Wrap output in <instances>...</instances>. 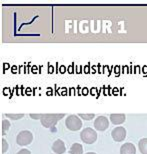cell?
<instances>
[{
	"label": "cell",
	"mask_w": 147,
	"mask_h": 154,
	"mask_svg": "<svg viewBox=\"0 0 147 154\" xmlns=\"http://www.w3.org/2000/svg\"><path fill=\"white\" fill-rule=\"evenodd\" d=\"M65 116V114L61 113V114H44L43 117L40 119L41 124L46 128L54 127L55 124L59 121L61 118Z\"/></svg>",
	"instance_id": "cell-1"
},
{
	"label": "cell",
	"mask_w": 147,
	"mask_h": 154,
	"mask_svg": "<svg viewBox=\"0 0 147 154\" xmlns=\"http://www.w3.org/2000/svg\"><path fill=\"white\" fill-rule=\"evenodd\" d=\"M80 138L84 143L86 144H92L97 139V133L95 130H93L92 128L87 127L84 128L80 133Z\"/></svg>",
	"instance_id": "cell-2"
},
{
	"label": "cell",
	"mask_w": 147,
	"mask_h": 154,
	"mask_svg": "<svg viewBox=\"0 0 147 154\" xmlns=\"http://www.w3.org/2000/svg\"><path fill=\"white\" fill-rule=\"evenodd\" d=\"M66 127L71 131H77L82 127V121L78 115H69L65 120Z\"/></svg>",
	"instance_id": "cell-3"
},
{
	"label": "cell",
	"mask_w": 147,
	"mask_h": 154,
	"mask_svg": "<svg viewBox=\"0 0 147 154\" xmlns=\"http://www.w3.org/2000/svg\"><path fill=\"white\" fill-rule=\"evenodd\" d=\"M32 140H33V134L28 130H23L19 132L16 137V142L20 146L28 145V144L32 142Z\"/></svg>",
	"instance_id": "cell-4"
},
{
	"label": "cell",
	"mask_w": 147,
	"mask_h": 154,
	"mask_svg": "<svg viewBox=\"0 0 147 154\" xmlns=\"http://www.w3.org/2000/svg\"><path fill=\"white\" fill-rule=\"evenodd\" d=\"M111 136L113 140L116 141V142H121V141H123L126 138V129L122 127V126L116 127L112 130Z\"/></svg>",
	"instance_id": "cell-5"
},
{
	"label": "cell",
	"mask_w": 147,
	"mask_h": 154,
	"mask_svg": "<svg viewBox=\"0 0 147 154\" xmlns=\"http://www.w3.org/2000/svg\"><path fill=\"white\" fill-rule=\"evenodd\" d=\"M109 126V120L105 116H98L94 121V127L98 131H104L108 128Z\"/></svg>",
	"instance_id": "cell-6"
},
{
	"label": "cell",
	"mask_w": 147,
	"mask_h": 154,
	"mask_svg": "<svg viewBox=\"0 0 147 154\" xmlns=\"http://www.w3.org/2000/svg\"><path fill=\"white\" fill-rule=\"evenodd\" d=\"M52 150H53V152H55L56 154H63L66 151L65 144H64L63 141L60 139L55 140L54 143L52 144Z\"/></svg>",
	"instance_id": "cell-7"
},
{
	"label": "cell",
	"mask_w": 147,
	"mask_h": 154,
	"mask_svg": "<svg viewBox=\"0 0 147 154\" xmlns=\"http://www.w3.org/2000/svg\"><path fill=\"white\" fill-rule=\"evenodd\" d=\"M135 153H136L135 146L130 142L123 144L120 148V154H135Z\"/></svg>",
	"instance_id": "cell-8"
},
{
	"label": "cell",
	"mask_w": 147,
	"mask_h": 154,
	"mask_svg": "<svg viewBox=\"0 0 147 154\" xmlns=\"http://www.w3.org/2000/svg\"><path fill=\"white\" fill-rule=\"evenodd\" d=\"M125 119H126V116L125 114H111L110 115V120L113 124L118 125V124H122Z\"/></svg>",
	"instance_id": "cell-9"
},
{
	"label": "cell",
	"mask_w": 147,
	"mask_h": 154,
	"mask_svg": "<svg viewBox=\"0 0 147 154\" xmlns=\"http://www.w3.org/2000/svg\"><path fill=\"white\" fill-rule=\"evenodd\" d=\"M70 154H83V147L81 144L74 143L72 144V146L70 147Z\"/></svg>",
	"instance_id": "cell-10"
},
{
	"label": "cell",
	"mask_w": 147,
	"mask_h": 154,
	"mask_svg": "<svg viewBox=\"0 0 147 154\" xmlns=\"http://www.w3.org/2000/svg\"><path fill=\"white\" fill-rule=\"evenodd\" d=\"M138 147L142 154H147V138H143L139 141Z\"/></svg>",
	"instance_id": "cell-11"
},
{
	"label": "cell",
	"mask_w": 147,
	"mask_h": 154,
	"mask_svg": "<svg viewBox=\"0 0 147 154\" xmlns=\"http://www.w3.org/2000/svg\"><path fill=\"white\" fill-rule=\"evenodd\" d=\"M10 128V122L8 120H2L1 122V134L4 135L6 132L8 131V129Z\"/></svg>",
	"instance_id": "cell-12"
},
{
	"label": "cell",
	"mask_w": 147,
	"mask_h": 154,
	"mask_svg": "<svg viewBox=\"0 0 147 154\" xmlns=\"http://www.w3.org/2000/svg\"><path fill=\"white\" fill-rule=\"evenodd\" d=\"M78 116L80 117V118H82V119L89 121V120H92L95 115H94V113H79Z\"/></svg>",
	"instance_id": "cell-13"
},
{
	"label": "cell",
	"mask_w": 147,
	"mask_h": 154,
	"mask_svg": "<svg viewBox=\"0 0 147 154\" xmlns=\"http://www.w3.org/2000/svg\"><path fill=\"white\" fill-rule=\"evenodd\" d=\"M5 116L7 117V118L11 119V120H18L20 118H22V117L24 116V114H9V113H7Z\"/></svg>",
	"instance_id": "cell-14"
},
{
	"label": "cell",
	"mask_w": 147,
	"mask_h": 154,
	"mask_svg": "<svg viewBox=\"0 0 147 154\" xmlns=\"http://www.w3.org/2000/svg\"><path fill=\"white\" fill-rule=\"evenodd\" d=\"M8 150V143L4 138L1 140V153H5L7 152Z\"/></svg>",
	"instance_id": "cell-15"
},
{
	"label": "cell",
	"mask_w": 147,
	"mask_h": 154,
	"mask_svg": "<svg viewBox=\"0 0 147 154\" xmlns=\"http://www.w3.org/2000/svg\"><path fill=\"white\" fill-rule=\"evenodd\" d=\"M44 114H30V117L33 119H41Z\"/></svg>",
	"instance_id": "cell-16"
},
{
	"label": "cell",
	"mask_w": 147,
	"mask_h": 154,
	"mask_svg": "<svg viewBox=\"0 0 147 154\" xmlns=\"http://www.w3.org/2000/svg\"><path fill=\"white\" fill-rule=\"evenodd\" d=\"M17 154H31V152H30L28 149H22V150H20L19 152H17Z\"/></svg>",
	"instance_id": "cell-17"
},
{
	"label": "cell",
	"mask_w": 147,
	"mask_h": 154,
	"mask_svg": "<svg viewBox=\"0 0 147 154\" xmlns=\"http://www.w3.org/2000/svg\"><path fill=\"white\" fill-rule=\"evenodd\" d=\"M61 71H62V73H64V71H65V67H64V66L61 67Z\"/></svg>",
	"instance_id": "cell-18"
},
{
	"label": "cell",
	"mask_w": 147,
	"mask_h": 154,
	"mask_svg": "<svg viewBox=\"0 0 147 154\" xmlns=\"http://www.w3.org/2000/svg\"><path fill=\"white\" fill-rule=\"evenodd\" d=\"M86 154H96V153H94V152H87Z\"/></svg>",
	"instance_id": "cell-19"
}]
</instances>
